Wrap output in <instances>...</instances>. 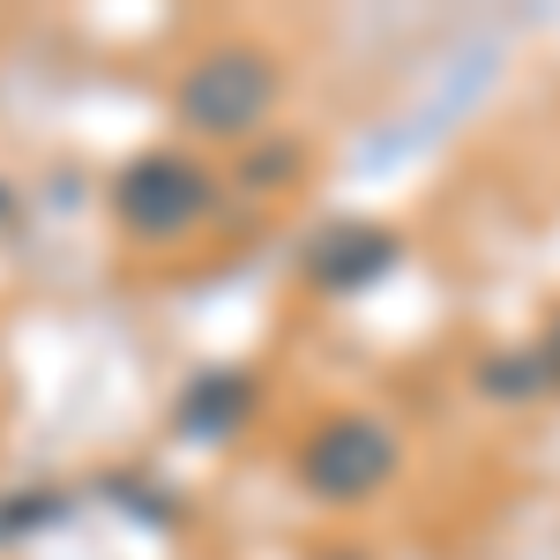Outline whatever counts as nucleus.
<instances>
[{"label":"nucleus","instance_id":"obj_2","mask_svg":"<svg viewBox=\"0 0 560 560\" xmlns=\"http://www.w3.org/2000/svg\"><path fill=\"white\" fill-rule=\"evenodd\" d=\"M269 90H277V75L261 68L255 52H224V60H210V68L187 83V113H195L210 135H240V128L261 120Z\"/></svg>","mask_w":560,"mask_h":560},{"label":"nucleus","instance_id":"obj_5","mask_svg":"<svg viewBox=\"0 0 560 560\" xmlns=\"http://www.w3.org/2000/svg\"><path fill=\"white\" fill-rule=\"evenodd\" d=\"M478 382L493 388V396H538L553 374H546V351H523V359H486Z\"/></svg>","mask_w":560,"mask_h":560},{"label":"nucleus","instance_id":"obj_1","mask_svg":"<svg viewBox=\"0 0 560 560\" xmlns=\"http://www.w3.org/2000/svg\"><path fill=\"white\" fill-rule=\"evenodd\" d=\"M388 471H396V433L374 419H337L306 448V486L322 501H366L374 486H388Z\"/></svg>","mask_w":560,"mask_h":560},{"label":"nucleus","instance_id":"obj_4","mask_svg":"<svg viewBox=\"0 0 560 560\" xmlns=\"http://www.w3.org/2000/svg\"><path fill=\"white\" fill-rule=\"evenodd\" d=\"M396 261V240L388 232H329V255H322V277L329 284H366Z\"/></svg>","mask_w":560,"mask_h":560},{"label":"nucleus","instance_id":"obj_6","mask_svg":"<svg viewBox=\"0 0 560 560\" xmlns=\"http://www.w3.org/2000/svg\"><path fill=\"white\" fill-rule=\"evenodd\" d=\"M546 374L560 382V322H553V345H546Z\"/></svg>","mask_w":560,"mask_h":560},{"label":"nucleus","instance_id":"obj_3","mask_svg":"<svg viewBox=\"0 0 560 560\" xmlns=\"http://www.w3.org/2000/svg\"><path fill=\"white\" fill-rule=\"evenodd\" d=\"M195 210H202V173H187V165H142L135 173L128 217L142 232H179Z\"/></svg>","mask_w":560,"mask_h":560}]
</instances>
